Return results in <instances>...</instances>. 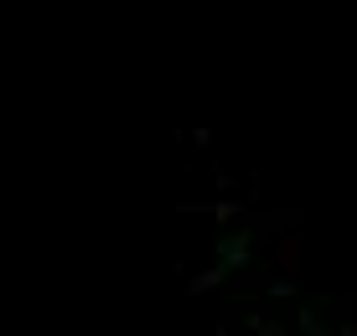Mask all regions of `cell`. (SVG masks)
Listing matches in <instances>:
<instances>
[{"label": "cell", "mask_w": 357, "mask_h": 336, "mask_svg": "<svg viewBox=\"0 0 357 336\" xmlns=\"http://www.w3.org/2000/svg\"><path fill=\"white\" fill-rule=\"evenodd\" d=\"M275 264H285V275H301V238H285L275 248Z\"/></svg>", "instance_id": "obj_1"}, {"label": "cell", "mask_w": 357, "mask_h": 336, "mask_svg": "<svg viewBox=\"0 0 357 336\" xmlns=\"http://www.w3.org/2000/svg\"><path fill=\"white\" fill-rule=\"evenodd\" d=\"M223 280H228V269L218 264V269H207V275H197V280L187 284V290H192V295H202V290H218V284H223Z\"/></svg>", "instance_id": "obj_2"}, {"label": "cell", "mask_w": 357, "mask_h": 336, "mask_svg": "<svg viewBox=\"0 0 357 336\" xmlns=\"http://www.w3.org/2000/svg\"><path fill=\"white\" fill-rule=\"evenodd\" d=\"M223 259H228V264H243V259H249V233H238V238H228Z\"/></svg>", "instance_id": "obj_3"}, {"label": "cell", "mask_w": 357, "mask_h": 336, "mask_svg": "<svg viewBox=\"0 0 357 336\" xmlns=\"http://www.w3.org/2000/svg\"><path fill=\"white\" fill-rule=\"evenodd\" d=\"M269 295H295V280H269Z\"/></svg>", "instance_id": "obj_4"}, {"label": "cell", "mask_w": 357, "mask_h": 336, "mask_svg": "<svg viewBox=\"0 0 357 336\" xmlns=\"http://www.w3.org/2000/svg\"><path fill=\"white\" fill-rule=\"evenodd\" d=\"M233 213H238V202H218L213 217H218V222H233Z\"/></svg>", "instance_id": "obj_5"}]
</instances>
